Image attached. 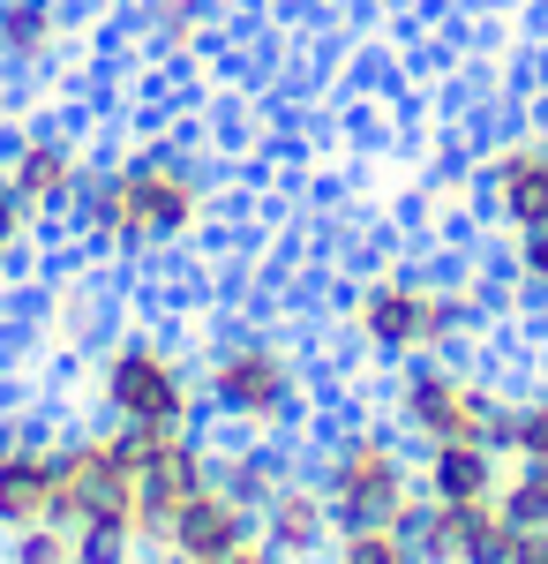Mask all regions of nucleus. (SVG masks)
<instances>
[{"mask_svg":"<svg viewBox=\"0 0 548 564\" xmlns=\"http://www.w3.org/2000/svg\"><path fill=\"white\" fill-rule=\"evenodd\" d=\"M76 212H84L90 241L128 249V257H151V249H173V241H188V234L204 226L211 181H204V166H196L188 151L143 143V151H128L121 166H106V174L84 181Z\"/></svg>","mask_w":548,"mask_h":564,"instance_id":"1","label":"nucleus"},{"mask_svg":"<svg viewBox=\"0 0 548 564\" xmlns=\"http://www.w3.org/2000/svg\"><path fill=\"white\" fill-rule=\"evenodd\" d=\"M346 324H353V339L376 354V361H398V369H406V361L465 347V332L481 324V294L459 286V279L391 263V271H376V279L353 286Z\"/></svg>","mask_w":548,"mask_h":564,"instance_id":"2","label":"nucleus"},{"mask_svg":"<svg viewBox=\"0 0 548 564\" xmlns=\"http://www.w3.org/2000/svg\"><path fill=\"white\" fill-rule=\"evenodd\" d=\"M316 489L331 505L338 534H361V527H414L421 512V459L406 452L398 430H376V422H353L324 444L316 459Z\"/></svg>","mask_w":548,"mask_h":564,"instance_id":"3","label":"nucleus"},{"mask_svg":"<svg viewBox=\"0 0 548 564\" xmlns=\"http://www.w3.org/2000/svg\"><path fill=\"white\" fill-rule=\"evenodd\" d=\"M511 391L481 369H465L451 354H428V361H406L398 369V391H391V422L414 452H436V444H496L504 430Z\"/></svg>","mask_w":548,"mask_h":564,"instance_id":"4","label":"nucleus"},{"mask_svg":"<svg viewBox=\"0 0 548 564\" xmlns=\"http://www.w3.org/2000/svg\"><path fill=\"white\" fill-rule=\"evenodd\" d=\"M204 399H211L218 422L249 436H271L300 414V361L294 347L263 339V332H241V339H218L211 361H204Z\"/></svg>","mask_w":548,"mask_h":564,"instance_id":"5","label":"nucleus"},{"mask_svg":"<svg viewBox=\"0 0 548 564\" xmlns=\"http://www.w3.org/2000/svg\"><path fill=\"white\" fill-rule=\"evenodd\" d=\"M106 414L121 430H188V414H196L188 361L158 339H121L106 354Z\"/></svg>","mask_w":548,"mask_h":564,"instance_id":"6","label":"nucleus"},{"mask_svg":"<svg viewBox=\"0 0 548 564\" xmlns=\"http://www.w3.org/2000/svg\"><path fill=\"white\" fill-rule=\"evenodd\" d=\"M61 527H113L135 534V430H98L68 444V489H61Z\"/></svg>","mask_w":548,"mask_h":564,"instance_id":"7","label":"nucleus"},{"mask_svg":"<svg viewBox=\"0 0 548 564\" xmlns=\"http://www.w3.org/2000/svg\"><path fill=\"white\" fill-rule=\"evenodd\" d=\"M473 188H481L489 218L504 226L511 241H518V234H541L548 226V129L496 135V143L481 151V166H473Z\"/></svg>","mask_w":548,"mask_h":564,"instance_id":"8","label":"nucleus"},{"mask_svg":"<svg viewBox=\"0 0 548 564\" xmlns=\"http://www.w3.org/2000/svg\"><path fill=\"white\" fill-rule=\"evenodd\" d=\"M406 534H414L421 564H518V550H526V527L504 512V497L421 505Z\"/></svg>","mask_w":548,"mask_h":564,"instance_id":"9","label":"nucleus"},{"mask_svg":"<svg viewBox=\"0 0 548 564\" xmlns=\"http://www.w3.org/2000/svg\"><path fill=\"white\" fill-rule=\"evenodd\" d=\"M211 481V459L188 430H135V527L143 542L166 550V527L173 512Z\"/></svg>","mask_w":548,"mask_h":564,"instance_id":"10","label":"nucleus"},{"mask_svg":"<svg viewBox=\"0 0 548 564\" xmlns=\"http://www.w3.org/2000/svg\"><path fill=\"white\" fill-rule=\"evenodd\" d=\"M61 489H68V444H0V527L23 534V527L61 520Z\"/></svg>","mask_w":548,"mask_h":564,"instance_id":"11","label":"nucleus"},{"mask_svg":"<svg viewBox=\"0 0 548 564\" xmlns=\"http://www.w3.org/2000/svg\"><path fill=\"white\" fill-rule=\"evenodd\" d=\"M249 542H255V512L218 475L204 481V489L173 512V527H166L173 564H218V557H233V550H249Z\"/></svg>","mask_w":548,"mask_h":564,"instance_id":"12","label":"nucleus"},{"mask_svg":"<svg viewBox=\"0 0 548 564\" xmlns=\"http://www.w3.org/2000/svg\"><path fill=\"white\" fill-rule=\"evenodd\" d=\"M255 534H263V542H271L286 564L331 557L338 520H331V505H324V489H316V475H286V489L255 512Z\"/></svg>","mask_w":548,"mask_h":564,"instance_id":"13","label":"nucleus"},{"mask_svg":"<svg viewBox=\"0 0 548 564\" xmlns=\"http://www.w3.org/2000/svg\"><path fill=\"white\" fill-rule=\"evenodd\" d=\"M8 188L31 204V218L39 212H68L76 196H84V181H90V166L76 159V143L68 135H23L15 151H8Z\"/></svg>","mask_w":548,"mask_h":564,"instance_id":"14","label":"nucleus"},{"mask_svg":"<svg viewBox=\"0 0 548 564\" xmlns=\"http://www.w3.org/2000/svg\"><path fill=\"white\" fill-rule=\"evenodd\" d=\"M504 489V452L496 444H436L421 452V497L428 505H473Z\"/></svg>","mask_w":548,"mask_h":564,"instance_id":"15","label":"nucleus"},{"mask_svg":"<svg viewBox=\"0 0 548 564\" xmlns=\"http://www.w3.org/2000/svg\"><path fill=\"white\" fill-rule=\"evenodd\" d=\"M68 39V8L61 0H0V61L45 68Z\"/></svg>","mask_w":548,"mask_h":564,"instance_id":"16","label":"nucleus"},{"mask_svg":"<svg viewBox=\"0 0 548 564\" xmlns=\"http://www.w3.org/2000/svg\"><path fill=\"white\" fill-rule=\"evenodd\" d=\"M496 452H504V459H548V384L511 391L504 430H496Z\"/></svg>","mask_w":548,"mask_h":564,"instance_id":"17","label":"nucleus"},{"mask_svg":"<svg viewBox=\"0 0 548 564\" xmlns=\"http://www.w3.org/2000/svg\"><path fill=\"white\" fill-rule=\"evenodd\" d=\"M211 475L249 505V512H263L278 489H286V459H271V452H233V459H211Z\"/></svg>","mask_w":548,"mask_h":564,"instance_id":"18","label":"nucleus"},{"mask_svg":"<svg viewBox=\"0 0 548 564\" xmlns=\"http://www.w3.org/2000/svg\"><path fill=\"white\" fill-rule=\"evenodd\" d=\"M504 512L526 534H548V459H504Z\"/></svg>","mask_w":548,"mask_h":564,"instance_id":"19","label":"nucleus"},{"mask_svg":"<svg viewBox=\"0 0 548 564\" xmlns=\"http://www.w3.org/2000/svg\"><path fill=\"white\" fill-rule=\"evenodd\" d=\"M204 31H211V0H151V39L166 53H188Z\"/></svg>","mask_w":548,"mask_h":564,"instance_id":"20","label":"nucleus"},{"mask_svg":"<svg viewBox=\"0 0 548 564\" xmlns=\"http://www.w3.org/2000/svg\"><path fill=\"white\" fill-rule=\"evenodd\" d=\"M15 564H76V527H61V520L23 527L15 534Z\"/></svg>","mask_w":548,"mask_h":564,"instance_id":"21","label":"nucleus"},{"mask_svg":"<svg viewBox=\"0 0 548 564\" xmlns=\"http://www.w3.org/2000/svg\"><path fill=\"white\" fill-rule=\"evenodd\" d=\"M511 279H518V294H534V302L548 308V226L511 241Z\"/></svg>","mask_w":548,"mask_h":564,"instance_id":"22","label":"nucleus"},{"mask_svg":"<svg viewBox=\"0 0 548 564\" xmlns=\"http://www.w3.org/2000/svg\"><path fill=\"white\" fill-rule=\"evenodd\" d=\"M23 234H31V204L8 188V174H0V263L23 249Z\"/></svg>","mask_w":548,"mask_h":564,"instance_id":"23","label":"nucleus"},{"mask_svg":"<svg viewBox=\"0 0 548 564\" xmlns=\"http://www.w3.org/2000/svg\"><path fill=\"white\" fill-rule=\"evenodd\" d=\"M218 564H286V557H278V550H271V542H263V534H255L249 550H233V557H218Z\"/></svg>","mask_w":548,"mask_h":564,"instance_id":"24","label":"nucleus"}]
</instances>
